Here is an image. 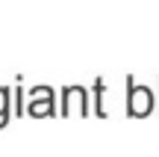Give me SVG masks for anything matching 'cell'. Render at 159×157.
<instances>
[{"mask_svg":"<svg viewBox=\"0 0 159 157\" xmlns=\"http://www.w3.org/2000/svg\"><path fill=\"white\" fill-rule=\"evenodd\" d=\"M127 113H130L133 119L136 116H148L150 110H153V95H150L148 86H136V80L133 77H127Z\"/></svg>","mask_w":159,"mask_h":157,"instance_id":"cell-1","label":"cell"},{"mask_svg":"<svg viewBox=\"0 0 159 157\" xmlns=\"http://www.w3.org/2000/svg\"><path fill=\"white\" fill-rule=\"evenodd\" d=\"M94 113L97 116H106V110H103V77H97L94 80Z\"/></svg>","mask_w":159,"mask_h":157,"instance_id":"cell-2","label":"cell"}]
</instances>
